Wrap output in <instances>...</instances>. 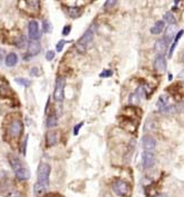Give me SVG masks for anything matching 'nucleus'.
Returning <instances> with one entry per match:
<instances>
[{
  "label": "nucleus",
  "instance_id": "0eeeda50",
  "mask_svg": "<svg viewBox=\"0 0 184 197\" xmlns=\"http://www.w3.org/2000/svg\"><path fill=\"white\" fill-rule=\"evenodd\" d=\"M28 34H29V38L32 41H37L40 38L41 34L39 30V25L36 20H31L28 25Z\"/></svg>",
  "mask_w": 184,
  "mask_h": 197
},
{
  "label": "nucleus",
  "instance_id": "f257e3e1",
  "mask_svg": "<svg viewBox=\"0 0 184 197\" xmlns=\"http://www.w3.org/2000/svg\"><path fill=\"white\" fill-rule=\"evenodd\" d=\"M18 7L30 16H36L40 12V0H19Z\"/></svg>",
  "mask_w": 184,
  "mask_h": 197
},
{
  "label": "nucleus",
  "instance_id": "7c9ffc66",
  "mask_svg": "<svg viewBox=\"0 0 184 197\" xmlns=\"http://www.w3.org/2000/svg\"><path fill=\"white\" fill-rule=\"evenodd\" d=\"M55 51H52V50H49L47 53V55H46V59L47 60H49V62H51L53 58H55Z\"/></svg>",
  "mask_w": 184,
  "mask_h": 197
},
{
  "label": "nucleus",
  "instance_id": "2eb2a0df",
  "mask_svg": "<svg viewBox=\"0 0 184 197\" xmlns=\"http://www.w3.org/2000/svg\"><path fill=\"white\" fill-rule=\"evenodd\" d=\"M41 50V46L38 41H30L29 45H28V53L30 56H36L40 53Z\"/></svg>",
  "mask_w": 184,
  "mask_h": 197
},
{
  "label": "nucleus",
  "instance_id": "bb28decb",
  "mask_svg": "<svg viewBox=\"0 0 184 197\" xmlns=\"http://www.w3.org/2000/svg\"><path fill=\"white\" fill-rule=\"evenodd\" d=\"M116 1H118V0H107L104 2V5H103V8L107 9V10H108V9H112L113 7L116 6Z\"/></svg>",
  "mask_w": 184,
  "mask_h": 197
},
{
  "label": "nucleus",
  "instance_id": "2f4dec72",
  "mask_svg": "<svg viewBox=\"0 0 184 197\" xmlns=\"http://www.w3.org/2000/svg\"><path fill=\"white\" fill-rule=\"evenodd\" d=\"M70 32H71V26H66L64 28H63L62 35L63 36H68Z\"/></svg>",
  "mask_w": 184,
  "mask_h": 197
},
{
  "label": "nucleus",
  "instance_id": "7ed1b4c3",
  "mask_svg": "<svg viewBox=\"0 0 184 197\" xmlns=\"http://www.w3.org/2000/svg\"><path fill=\"white\" fill-rule=\"evenodd\" d=\"M113 190L116 195L121 197H130L131 195V186L123 179H116L113 184Z\"/></svg>",
  "mask_w": 184,
  "mask_h": 197
},
{
  "label": "nucleus",
  "instance_id": "b1692460",
  "mask_svg": "<svg viewBox=\"0 0 184 197\" xmlns=\"http://www.w3.org/2000/svg\"><path fill=\"white\" fill-rule=\"evenodd\" d=\"M168 103H169V97L166 95H162V96H160V98L158 100V106L160 108H163V107L168 106Z\"/></svg>",
  "mask_w": 184,
  "mask_h": 197
},
{
  "label": "nucleus",
  "instance_id": "9b49d317",
  "mask_svg": "<svg viewBox=\"0 0 184 197\" xmlns=\"http://www.w3.org/2000/svg\"><path fill=\"white\" fill-rule=\"evenodd\" d=\"M142 146L145 150L151 152V150H153V149L155 148V146H156V141H155V139L153 138L152 136L145 135L142 138Z\"/></svg>",
  "mask_w": 184,
  "mask_h": 197
},
{
  "label": "nucleus",
  "instance_id": "dca6fc26",
  "mask_svg": "<svg viewBox=\"0 0 184 197\" xmlns=\"http://www.w3.org/2000/svg\"><path fill=\"white\" fill-rule=\"evenodd\" d=\"M16 177L20 181H27L30 178V172L28 171V168H26L24 166H22L21 168H19L18 171L15 172Z\"/></svg>",
  "mask_w": 184,
  "mask_h": 197
},
{
  "label": "nucleus",
  "instance_id": "f704fd0d",
  "mask_svg": "<svg viewBox=\"0 0 184 197\" xmlns=\"http://www.w3.org/2000/svg\"><path fill=\"white\" fill-rule=\"evenodd\" d=\"M9 197H21V195L19 194L18 192H12L10 195H9Z\"/></svg>",
  "mask_w": 184,
  "mask_h": 197
},
{
  "label": "nucleus",
  "instance_id": "39448f33",
  "mask_svg": "<svg viewBox=\"0 0 184 197\" xmlns=\"http://www.w3.org/2000/svg\"><path fill=\"white\" fill-rule=\"evenodd\" d=\"M24 131V124L20 119H13L8 127V134L11 138L18 139Z\"/></svg>",
  "mask_w": 184,
  "mask_h": 197
},
{
  "label": "nucleus",
  "instance_id": "ea45409f",
  "mask_svg": "<svg viewBox=\"0 0 184 197\" xmlns=\"http://www.w3.org/2000/svg\"><path fill=\"white\" fill-rule=\"evenodd\" d=\"M179 2H180V0H175V5H177Z\"/></svg>",
  "mask_w": 184,
  "mask_h": 197
},
{
  "label": "nucleus",
  "instance_id": "20e7f679",
  "mask_svg": "<svg viewBox=\"0 0 184 197\" xmlns=\"http://www.w3.org/2000/svg\"><path fill=\"white\" fill-rule=\"evenodd\" d=\"M51 167L47 163H41L38 167V181L45 185L48 188L49 186V176H50Z\"/></svg>",
  "mask_w": 184,
  "mask_h": 197
},
{
  "label": "nucleus",
  "instance_id": "a878e982",
  "mask_svg": "<svg viewBox=\"0 0 184 197\" xmlns=\"http://www.w3.org/2000/svg\"><path fill=\"white\" fill-rule=\"evenodd\" d=\"M16 81L17 84H19V85L21 86H24V87H29V86L31 85V81L26 79V78H16Z\"/></svg>",
  "mask_w": 184,
  "mask_h": 197
},
{
  "label": "nucleus",
  "instance_id": "f03ea898",
  "mask_svg": "<svg viewBox=\"0 0 184 197\" xmlns=\"http://www.w3.org/2000/svg\"><path fill=\"white\" fill-rule=\"evenodd\" d=\"M93 37H94V32H93V28H89L87 31L84 32L82 37L78 40L76 46V49L79 51L80 53H85V49H87V45H89L93 40Z\"/></svg>",
  "mask_w": 184,
  "mask_h": 197
},
{
  "label": "nucleus",
  "instance_id": "423d86ee",
  "mask_svg": "<svg viewBox=\"0 0 184 197\" xmlns=\"http://www.w3.org/2000/svg\"><path fill=\"white\" fill-rule=\"evenodd\" d=\"M64 86H66V79L63 77H58L55 81V91H53V99L55 101H62L64 96Z\"/></svg>",
  "mask_w": 184,
  "mask_h": 197
},
{
  "label": "nucleus",
  "instance_id": "e433bc0d",
  "mask_svg": "<svg viewBox=\"0 0 184 197\" xmlns=\"http://www.w3.org/2000/svg\"><path fill=\"white\" fill-rule=\"evenodd\" d=\"M5 57V50H3L2 48H0V60Z\"/></svg>",
  "mask_w": 184,
  "mask_h": 197
},
{
  "label": "nucleus",
  "instance_id": "f8f14e48",
  "mask_svg": "<svg viewBox=\"0 0 184 197\" xmlns=\"http://www.w3.org/2000/svg\"><path fill=\"white\" fill-rule=\"evenodd\" d=\"M59 141V133L55 131H51L49 133H47L46 136V143H47V146H55V145L58 144Z\"/></svg>",
  "mask_w": 184,
  "mask_h": 197
},
{
  "label": "nucleus",
  "instance_id": "a211bd4d",
  "mask_svg": "<svg viewBox=\"0 0 184 197\" xmlns=\"http://www.w3.org/2000/svg\"><path fill=\"white\" fill-rule=\"evenodd\" d=\"M18 62V56L15 53H10L9 55H7L6 57V66L8 67H13L16 66Z\"/></svg>",
  "mask_w": 184,
  "mask_h": 197
},
{
  "label": "nucleus",
  "instance_id": "f3484780",
  "mask_svg": "<svg viewBox=\"0 0 184 197\" xmlns=\"http://www.w3.org/2000/svg\"><path fill=\"white\" fill-rule=\"evenodd\" d=\"M168 48V45H166L165 40L164 39H159L156 43H155V51L159 53V55H163L164 51Z\"/></svg>",
  "mask_w": 184,
  "mask_h": 197
},
{
  "label": "nucleus",
  "instance_id": "1a4fd4ad",
  "mask_svg": "<svg viewBox=\"0 0 184 197\" xmlns=\"http://www.w3.org/2000/svg\"><path fill=\"white\" fill-rule=\"evenodd\" d=\"M154 68L158 74H164L166 70V60L164 55H158L154 60Z\"/></svg>",
  "mask_w": 184,
  "mask_h": 197
},
{
  "label": "nucleus",
  "instance_id": "412c9836",
  "mask_svg": "<svg viewBox=\"0 0 184 197\" xmlns=\"http://www.w3.org/2000/svg\"><path fill=\"white\" fill-rule=\"evenodd\" d=\"M68 13L72 18H78L82 13V10L79 7H70V8H68Z\"/></svg>",
  "mask_w": 184,
  "mask_h": 197
},
{
  "label": "nucleus",
  "instance_id": "6e6552de",
  "mask_svg": "<svg viewBox=\"0 0 184 197\" xmlns=\"http://www.w3.org/2000/svg\"><path fill=\"white\" fill-rule=\"evenodd\" d=\"M155 164V156L152 152L144 150L142 153V165L144 168H151Z\"/></svg>",
  "mask_w": 184,
  "mask_h": 197
},
{
  "label": "nucleus",
  "instance_id": "58836bf2",
  "mask_svg": "<svg viewBox=\"0 0 184 197\" xmlns=\"http://www.w3.org/2000/svg\"><path fill=\"white\" fill-rule=\"evenodd\" d=\"M182 60H183V62H184V51H183V53H182Z\"/></svg>",
  "mask_w": 184,
  "mask_h": 197
},
{
  "label": "nucleus",
  "instance_id": "a19ab883",
  "mask_svg": "<svg viewBox=\"0 0 184 197\" xmlns=\"http://www.w3.org/2000/svg\"><path fill=\"white\" fill-rule=\"evenodd\" d=\"M181 107H183V108H184V103H183V104H181Z\"/></svg>",
  "mask_w": 184,
  "mask_h": 197
},
{
  "label": "nucleus",
  "instance_id": "ddd939ff",
  "mask_svg": "<svg viewBox=\"0 0 184 197\" xmlns=\"http://www.w3.org/2000/svg\"><path fill=\"white\" fill-rule=\"evenodd\" d=\"M176 30H177V27L175 25H170V26L166 28V31H165V36H164V40H165L166 45H170V43L172 41L174 37H175V34H176Z\"/></svg>",
  "mask_w": 184,
  "mask_h": 197
},
{
  "label": "nucleus",
  "instance_id": "9d476101",
  "mask_svg": "<svg viewBox=\"0 0 184 197\" xmlns=\"http://www.w3.org/2000/svg\"><path fill=\"white\" fill-rule=\"evenodd\" d=\"M144 93H145L144 87H140L135 93L131 94V95H130V104H132V105L140 104L141 99L144 97Z\"/></svg>",
  "mask_w": 184,
  "mask_h": 197
},
{
  "label": "nucleus",
  "instance_id": "c756f323",
  "mask_svg": "<svg viewBox=\"0 0 184 197\" xmlns=\"http://www.w3.org/2000/svg\"><path fill=\"white\" fill-rule=\"evenodd\" d=\"M112 74H113V72L111 71V70H109V69L103 70V71L100 74V77L101 78H108V77H111V76H112Z\"/></svg>",
  "mask_w": 184,
  "mask_h": 197
},
{
  "label": "nucleus",
  "instance_id": "aec40b11",
  "mask_svg": "<svg viewBox=\"0 0 184 197\" xmlns=\"http://www.w3.org/2000/svg\"><path fill=\"white\" fill-rule=\"evenodd\" d=\"M46 189H47V187H46L45 185H42L41 183H39V181H37L33 186V192L37 196H41V195L46 192Z\"/></svg>",
  "mask_w": 184,
  "mask_h": 197
},
{
  "label": "nucleus",
  "instance_id": "4468645a",
  "mask_svg": "<svg viewBox=\"0 0 184 197\" xmlns=\"http://www.w3.org/2000/svg\"><path fill=\"white\" fill-rule=\"evenodd\" d=\"M8 158H9V163H10V166L12 167V169H13V172H16V171H18L19 168H21L22 166H24V164H22V162H21L20 159H19L18 157H17L16 155H12V154H10L8 156Z\"/></svg>",
  "mask_w": 184,
  "mask_h": 197
},
{
  "label": "nucleus",
  "instance_id": "5701e85b",
  "mask_svg": "<svg viewBox=\"0 0 184 197\" xmlns=\"http://www.w3.org/2000/svg\"><path fill=\"white\" fill-rule=\"evenodd\" d=\"M58 125V118H57V116L55 115H52V116H50V117L48 118L47 120V126L49 128L51 127H55V126Z\"/></svg>",
  "mask_w": 184,
  "mask_h": 197
},
{
  "label": "nucleus",
  "instance_id": "4c0bfd02",
  "mask_svg": "<svg viewBox=\"0 0 184 197\" xmlns=\"http://www.w3.org/2000/svg\"><path fill=\"white\" fill-rule=\"evenodd\" d=\"M179 77L181 78V79H183L184 80V69L182 70L181 72H180V75H179Z\"/></svg>",
  "mask_w": 184,
  "mask_h": 197
},
{
  "label": "nucleus",
  "instance_id": "6ab92c4d",
  "mask_svg": "<svg viewBox=\"0 0 184 197\" xmlns=\"http://www.w3.org/2000/svg\"><path fill=\"white\" fill-rule=\"evenodd\" d=\"M163 29H164V22L162 20H159L151 28V32H152L153 35H159V34H161V32L163 31Z\"/></svg>",
  "mask_w": 184,
  "mask_h": 197
},
{
  "label": "nucleus",
  "instance_id": "72a5a7b5",
  "mask_svg": "<svg viewBox=\"0 0 184 197\" xmlns=\"http://www.w3.org/2000/svg\"><path fill=\"white\" fill-rule=\"evenodd\" d=\"M176 45H177L176 43H173V44H172L171 48H170V53H169V57H172V55H173V51H174V49H175Z\"/></svg>",
  "mask_w": 184,
  "mask_h": 197
},
{
  "label": "nucleus",
  "instance_id": "c9c22d12",
  "mask_svg": "<svg viewBox=\"0 0 184 197\" xmlns=\"http://www.w3.org/2000/svg\"><path fill=\"white\" fill-rule=\"evenodd\" d=\"M37 72H38V68H32V69H31V75H32V76H33V75H34V76H38Z\"/></svg>",
  "mask_w": 184,
  "mask_h": 197
},
{
  "label": "nucleus",
  "instance_id": "473e14b6",
  "mask_svg": "<svg viewBox=\"0 0 184 197\" xmlns=\"http://www.w3.org/2000/svg\"><path fill=\"white\" fill-rule=\"evenodd\" d=\"M82 125H83V123H80V124H78V125H76V127H74V131H73L74 135H78V133H79L80 128L82 127Z\"/></svg>",
  "mask_w": 184,
  "mask_h": 197
},
{
  "label": "nucleus",
  "instance_id": "c85d7f7f",
  "mask_svg": "<svg viewBox=\"0 0 184 197\" xmlns=\"http://www.w3.org/2000/svg\"><path fill=\"white\" fill-rule=\"evenodd\" d=\"M66 44H68V41H66V40H60L58 44H57V46H55V49H57V51H62L63 49V46L66 45Z\"/></svg>",
  "mask_w": 184,
  "mask_h": 197
},
{
  "label": "nucleus",
  "instance_id": "4be33fe9",
  "mask_svg": "<svg viewBox=\"0 0 184 197\" xmlns=\"http://www.w3.org/2000/svg\"><path fill=\"white\" fill-rule=\"evenodd\" d=\"M42 30H43V32H46V34H49V32L52 31V25H51V22L49 21V20H47V19H45V20L42 21Z\"/></svg>",
  "mask_w": 184,
  "mask_h": 197
},
{
  "label": "nucleus",
  "instance_id": "cd10ccee",
  "mask_svg": "<svg viewBox=\"0 0 184 197\" xmlns=\"http://www.w3.org/2000/svg\"><path fill=\"white\" fill-rule=\"evenodd\" d=\"M175 110V107L174 106H165L163 108H160L161 112H164V114H169V112H172Z\"/></svg>",
  "mask_w": 184,
  "mask_h": 197
},
{
  "label": "nucleus",
  "instance_id": "393cba45",
  "mask_svg": "<svg viewBox=\"0 0 184 197\" xmlns=\"http://www.w3.org/2000/svg\"><path fill=\"white\" fill-rule=\"evenodd\" d=\"M164 20H165L169 25H174V22H175V18H174V16L170 11L164 13Z\"/></svg>",
  "mask_w": 184,
  "mask_h": 197
}]
</instances>
